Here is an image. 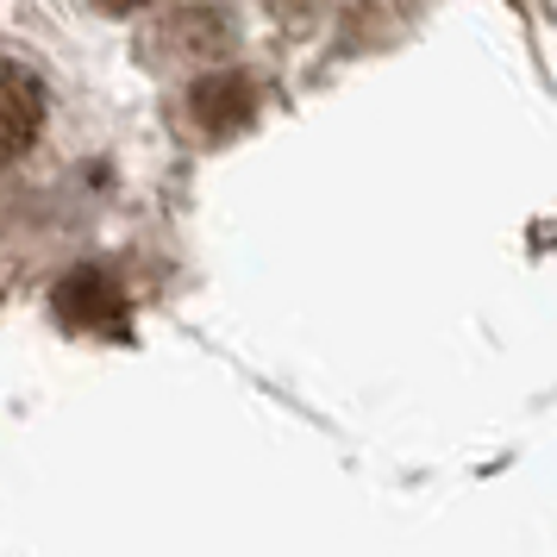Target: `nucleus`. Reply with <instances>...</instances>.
Returning <instances> with one entry per match:
<instances>
[{
    "mask_svg": "<svg viewBox=\"0 0 557 557\" xmlns=\"http://www.w3.org/2000/svg\"><path fill=\"white\" fill-rule=\"evenodd\" d=\"M257 107V88L245 76H213V82H195V95H188V113H195V126L207 138H226L251 120Z\"/></svg>",
    "mask_w": 557,
    "mask_h": 557,
    "instance_id": "2",
    "label": "nucleus"
},
{
    "mask_svg": "<svg viewBox=\"0 0 557 557\" xmlns=\"http://www.w3.org/2000/svg\"><path fill=\"white\" fill-rule=\"evenodd\" d=\"M45 132V82L26 63L0 57V170L32 151V138Z\"/></svg>",
    "mask_w": 557,
    "mask_h": 557,
    "instance_id": "1",
    "label": "nucleus"
},
{
    "mask_svg": "<svg viewBox=\"0 0 557 557\" xmlns=\"http://www.w3.org/2000/svg\"><path fill=\"white\" fill-rule=\"evenodd\" d=\"M276 7H282V13H288V7H295V0H276ZM301 7H307V0H301Z\"/></svg>",
    "mask_w": 557,
    "mask_h": 557,
    "instance_id": "5",
    "label": "nucleus"
},
{
    "mask_svg": "<svg viewBox=\"0 0 557 557\" xmlns=\"http://www.w3.org/2000/svg\"><path fill=\"white\" fill-rule=\"evenodd\" d=\"M95 7H101V13H138L145 0H95Z\"/></svg>",
    "mask_w": 557,
    "mask_h": 557,
    "instance_id": "4",
    "label": "nucleus"
},
{
    "mask_svg": "<svg viewBox=\"0 0 557 557\" xmlns=\"http://www.w3.org/2000/svg\"><path fill=\"white\" fill-rule=\"evenodd\" d=\"M57 313H63L70 326H120L126 301H120V288H113L101 270H76V276L57 288Z\"/></svg>",
    "mask_w": 557,
    "mask_h": 557,
    "instance_id": "3",
    "label": "nucleus"
}]
</instances>
